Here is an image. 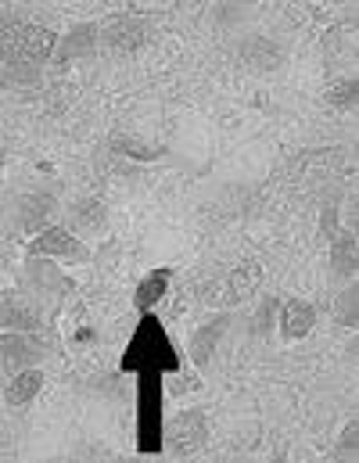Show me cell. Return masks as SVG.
Wrapping results in <instances>:
<instances>
[{
	"label": "cell",
	"mask_w": 359,
	"mask_h": 463,
	"mask_svg": "<svg viewBox=\"0 0 359 463\" xmlns=\"http://www.w3.org/2000/svg\"><path fill=\"white\" fill-rule=\"evenodd\" d=\"M356 442H359V424L356 420H349L345 424V431H342V439H338V446H335V457H356Z\"/></svg>",
	"instance_id": "obj_25"
},
{
	"label": "cell",
	"mask_w": 359,
	"mask_h": 463,
	"mask_svg": "<svg viewBox=\"0 0 359 463\" xmlns=\"http://www.w3.org/2000/svg\"><path fill=\"white\" fill-rule=\"evenodd\" d=\"M58 33L25 18H0V65H43L54 58Z\"/></svg>",
	"instance_id": "obj_1"
},
{
	"label": "cell",
	"mask_w": 359,
	"mask_h": 463,
	"mask_svg": "<svg viewBox=\"0 0 359 463\" xmlns=\"http://www.w3.org/2000/svg\"><path fill=\"white\" fill-rule=\"evenodd\" d=\"M98 40H101V29L94 25V22H80V25H72L61 40H58V47H54V65H72V61H83V58H90L94 51H98Z\"/></svg>",
	"instance_id": "obj_7"
},
{
	"label": "cell",
	"mask_w": 359,
	"mask_h": 463,
	"mask_svg": "<svg viewBox=\"0 0 359 463\" xmlns=\"http://www.w3.org/2000/svg\"><path fill=\"white\" fill-rule=\"evenodd\" d=\"M331 277L335 280H353L356 277V233H335V241H331Z\"/></svg>",
	"instance_id": "obj_15"
},
{
	"label": "cell",
	"mask_w": 359,
	"mask_h": 463,
	"mask_svg": "<svg viewBox=\"0 0 359 463\" xmlns=\"http://www.w3.org/2000/svg\"><path fill=\"white\" fill-rule=\"evenodd\" d=\"M169 280H173V269H155V273H147V277L137 284V291H133V306H137L140 313H147L155 302L165 298Z\"/></svg>",
	"instance_id": "obj_18"
},
{
	"label": "cell",
	"mask_w": 359,
	"mask_h": 463,
	"mask_svg": "<svg viewBox=\"0 0 359 463\" xmlns=\"http://www.w3.org/2000/svg\"><path fill=\"white\" fill-rule=\"evenodd\" d=\"M69 223L80 233H98L109 227V205L101 198H83L69 209Z\"/></svg>",
	"instance_id": "obj_16"
},
{
	"label": "cell",
	"mask_w": 359,
	"mask_h": 463,
	"mask_svg": "<svg viewBox=\"0 0 359 463\" xmlns=\"http://www.w3.org/2000/svg\"><path fill=\"white\" fill-rule=\"evenodd\" d=\"M101 40H105V47L116 51V54H137V51L147 43V25H144V18H137V14H116V18L105 25Z\"/></svg>",
	"instance_id": "obj_6"
},
{
	"label": "cell",
	"mask_w": 359,
	"mask_h": 463,
	"mask_svg": "<svg viewBox=\"0 0 359 463\" xmlns=\"http://www.w3.org/2000/svg\"><path fill=\"white\" fill-rule=\"evenodd\" d=\"M40 83L36 65H0V87L7 90H33Z\"/></svg>",
	"instance_id": "obj_20"
},
{
	"label": "cell",
	"mask_w": 359,
	"mask_h": 463,
	"mask_svg": "<svg viewBox=\"0 0 359 463\" xmlns=\"http://www.w3.org/2000/svg\"><path fill=\"white\" fill-rule=\"evenodd\" d=\"M198 377L194 373H180V370H169V377H165V392L169 395H187V392H198Z\"/></svg>",
	"instance_id": "obj_24"
},
{
	"label": "cell",
	"mask_w": 359,
	"mask_h": 463,
	"mask_svg": "<svg viewBox=\"0 0 359 463\" xmlns=\"http://www.w3.org/2000/svg\"><path fill=\"white\" fill-rule=\"evenodd\" d=\"M227 313H213L205 324H198L194 331H191V363L194 366H205L209 359H213V352L216 345L223 342V335H227Z\"/></svg>",
	"instance_id": "obj_11"
},
{
	"label": "cell",
	"mask_w": 359,
	"mask_h": 463,
	"mask_svg": "<svg viewBox=\"0 0 359 463\" xmlns=\"http://www.w3.org/2000/svg\"><path fill=\"white\" fill-rule=\"evenodd\" d=\"M359 101V83L349 76V80H335L331 87H327V105L331 109H338V112H353Z\"/></svg>",
	"instance_id": "obj_21"
},
{
	"label": "cell",
	"mask_w": 359,
	"mask_h": 463,
	"mask_svg": "<svg viewBox=\"0 0 359 463\" xmlns=\"http://www.w3.org/2000/svg\"><path fill=\"white\" fill-rule=\"evenodd\" d=\"M238 61L248 72H277L284 65V47L262 33H251L238 43Z\"/></svg>",
	"instance_id": "obj_5"
},
{
	"label": "cell",
	"mask_w": 359,
	"mask_h": 463,
	"mask_svg": "<svg viewBox=\"0 0 359 463\" xmlns=\"http://www.w3.org/2000/svg\"><path fill=\"white\" fill-rule=\"evenodd\" d=\"M133 352L126 355V370H133V366H165V370H176V352L169 345V338H165V331L158 327V320L155 317H144V324H140V331H137V338H133Z\"/></svg>",
	"instance_id": "obj_3"
},
{
	"label": "cell",
	"mask_w": 359,
	"mask_h": 463,
	"mask_svg": "<svg viewBox=\"0 0 359 463\" xmlns=\"http://www.w3.org/2000/svg\"><path fill=\"white\" fill-rule=\"evenodd\" d=\"M335 317H338V324L349 327V331L359 324V288L356 284L342 288V295L335 298Z\"/></svg>",
	"instance_id": "obj_22"
},
{
	"label": "cell",
	"mask_w": 359,
	"mask_h": 463,
	"mask_svg": "<svg viewBox=\"0 0 359 463\" xmlns=\"http://www.w3.org/2000/svg\"><path fill=\"white\" fill-rule=\"evenodd\" d=\"M105 147L122 155V158H133V162H158V158H165V144L140 140V137H129V133H112Z\"/></svg>",
	"instance_id": "obj_14"
},
{
	"label": "cell",
	"mask_w": 359,
	"mask_h": 463,
	"mask_svg": "<svg viewBox=\"0 0 359 463\" xmlns=\"http://www.w3.org/2000/svg\"><path fill=\"white\" fill-rule=\"evenodd\" d=\"M25 259H69V262H90V248L65 227H43L29 244Z\"/></svg>",
	"instance_id": "obj_4"
},
{
	"label": "cell",
	"mask_w": 359,
	"mask_h": 463,
	"mask_svg": "<svg viewBox=\"0 0 359 463\" xmlns=\"http://www.w3.org/2000/svg\"><path fill=\"white\" fill-rule=\"evenodd\" d=\"M259 284H262V266H259L255 259H251V262H241V266H234V269L216 284V288H220L216 298H220V302H223V298H227V302H244L248 295L259 291Z\"/></svg>",
	"instance_id": "obj_10"
},
{
	"label": "cell",
	"mask_w": 359,
	"mask_h": 463,
	"mask_svg": "<svg viewBox=\"0 0 359 463\" xmlns=\"http://www.w3.org/2000/svg\"><path fill=\"white\" fill-rule=\"evenodd\" d=\"M25 277L40 288V291H69V280L61 277V269L51 262V259H29V266H25Z\"/></svg>",
	"instance_id": "obj_19"
},
{
	"label": "cell",
	"mask_w": 359,
	"mask_h": 463,
	"mask_svg": "<svg viewBox=\"0 0 359 463\" xmlns=\"http://www.w3.org/2000/svg\"><path fill=\"white\" fill-rule=\"evenodd\" d=\"M338 216H342V194L331 191V194L324 198V205H320V233H324L327 241H335V233H338Z\"/></svg>",
	"instance_id": "obj_23"
},
{
	"label": "cell",
	"mask_w": 359,
	"mask_h": 463,
	"mask_svg": "<svg viewBox=\"0 0 359 463\" xmlns=\"http://www.w3.org/2000/svg\"><path fill=\"white\" fill-rule=\"evenodd\" d=\"M277 306H280L277 298H266V302L259 306V313H255V335H262V338L269 335V327H273V313H277Z\"/></svg>",
	"instance_id": "obj_26"
},
{
	"label": "cell",
	"mask_w": 359,
	"mask_h": 463,
	"mask_svg": "<svg viewBox=\"0 0 359 463\" xmlns=\"http://www.w3.org/2000/svg\"><path fill=\"white\" fill-rule=\"evenodd\" d=\"M40 327V317L33 306L18 302V298H0V331H18V335H33Z\"/></svg>",
	"instance_id": "obj_17"
},
{
	"label": "cell",
	"mask_w": 359,
	"mask_h": 463,
	"mask_svg": "<svg viewBox=\"0 0 359 463\" xmlns=\"http://www.w3.org/2000/svg\"><path fill=\"white\" fill-rule=\"evenodd\" d=\"M277 313H280V338L284 342H302L316 327V306L306 298H284L277 306Z\"/></svg>",
	"instance_id": "obj_9"
},
{
	"label": "cell",
	"mask_w": 359,
	"mask_h": 463,
	"mask_svg": "<svg viewBox=\"0 0 359 463\" xmlns=\"http://www.w3.org/2000/svg\"><path fill=\"white\" fill-rule=\"evenodd\" d=\"M40 388H43V373L36 366H25V370H14V377L7 381L4 399H7V406L25 410V406H33V399L40 395Z\"/></svg>",
	"instance_id": "obj_13"
},
{
	"label": "cell",
	"mask_w": 359,
	"mask_h": 463,
	"mask_svg": "<svg viewBox=\"0 0 359 463\" xmlns=\"http://www.w3.org/2000/svg\"><path fill=\"white\" fill-rule=\"evenodd\" d=\"M54 209H58V202H54L51 191H33V194H25V198L18 202V209H14V223H18L22 231L40 233L43 227H47V220L54 216Z\"/></svg>",
	"instance_id": "obj_12"
},
{
	"label": "cell",
	"mask_w": 359,
	"mask_h": 463,
	"mask_svg": "<svg viewBox=\"0 0 359 463\" xmlns=\"http://www.w3.org/2000/svg\"><path fill=\"white\" fill-rule=\"evenodd\" d=\"M162 446L173 457H194L209 446V417L202 410H180L162 428Z\"/></svg>",
	"instance_id": "obj_2"
},
{
	"label": "cell",
	"mask_w": 359,
	"mask_h": 463,
	"mask_svg": "<svg viewBox=\"0 0 359 463\" xmlns=\"http://www.w3.org/2000/svg\"><path fill=\"white\" fill-rule=\"evenodd\" d=\"M43 355H47V348H43V342H36L33 335L0 331V366H7L11 373L25 370V366H36Z\"/></svg>",
	"instance_id": "obj_8"
}]
</instances>
